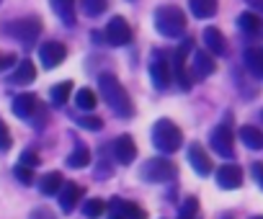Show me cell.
<instances>
[{"mask_svg": "<svg viewBox=\"0 0 263 219\" xmlns=\"http://www.w3.org/2000/svg\"><path fill=\"white\" fill-rule=\"evenodd\" d=\"M98 88H101V98L106 101V106L111 108L114 114H119L124 119L135 116V103H132L126 88L116 80V75H111V72L98 75Z\"/></svg>", "mask_w": 263, "mask_h": 219, "instance_id": "cell-1", "label": "cell"}, {"mask_svg": "<svg viewBox=\"0 0 263 219\" xmlns=\"http://www.w3.org/2000/svg\"><path fill=\"white\" fill-rule=\"evenodd\" d=\"M155 29L168 39H178L186 31V13L178 6H163L155 11Z\"/></svg>", "mask_w": 263, "mask_h": 219, "instance_id": "cell-2", "label": "cell"}, {"mask_svg": "<svg viewBox=\"0 0 263 219\" xmlns=\"http://www.w3.org/2000/svg\"><path fill=\"white\" fill-rule=\"evenodd\" d=\"M153 145L163 152V155H173L181 150L183 145V132L171 122V119H160L153 127Z\"/></svg>", "mask_w": 263, "mask_h": 219, "instance_id": "cell-3", "label": "cell"}, {"mask_svg": "<svg viewBox=\"0 0 263 219\" xmlns=\"http://www.w3.org/2000/svg\"><path fill=\"white\" fill-rule=\"evenodd\" d=\"M6 31H8V36L18 39L24 47H31L39 39V34H42V18L39 16H24L18 21H11L6 26Z\"/></svg>", "mask_w": 263, "mask_h": 219, "instance_id": "cell-4", "label": "cell"}, {"mask_svg": "<svg viewBox=\"0 0 263 219\" xmlns=\"http://www.w3.org/2000/svg\"><path fill=\"white\" fill-rule=\"evenodd\" d=\"M140 175H142L147 183H168V181H173V178L178 175V168H176L173 160H165V157H150V160L142 165Z\"/></svg>", "mask_w": 263, "mask_h": 219, "instance_id": "cell-5", "label": "cell"}, {"mask_svg": "<svg viewBox=\"0 0 263 219\" xmlns=\"http://www.w3.org/2000/svg\"><path fill=\"white\" fill-rule=\"evenodd\" d=\"M209 142H212V147H214L217 155H222V157H232L235 155V134H232L230 124L214 127L212 134H209Z\"/></svg>", "mask_w": 263, "mask_h": 219, "instance_id": "cell-6", "label": "cell"}, {"mask_svg": "<svg viewBox=\"0 0 263 219\" xmlns=\"http://www.w3.org/2000/svg\"><path fill=\"white\" fill-rule=\"evenodd\" d=\"M103 42H108L111 47H124L132 42V26L121 18V16H114L103 31Z\"/></svg>", "mask_w": 263, "mask_h": 219, "instance_id": "cell-7", "label": "cell"}, {"mask_svg": "<svg viewBox=\"0 0 263 219\" xmlns=\"http://www.w3.org/2000/svg\"><path fill=\"white\" fill-rule=\"evenodd\" d=\"M108 152L114 155V163H119V165H132L137 160V145H135V140H132L129 134L116 137L114 145L108 147Z\"/></svg>", "mask_w": 263, "mask_h": 219, "instance_id": "cell-8", "label": "cell"}, {"mask_svg": "<svg viewBox=\"0 0 263 219\" xmlns=\"http://www.w3.org/2000/svg\"><path fill=\"white\" fill-rule=\"evenodd\" d=\"M189 49H191V39H186V42L173 52V67H171L176 83H178L183 90L191 88V77H189V70H186V54H189Z\"/></svg>", "mask_w": 263, "mask_h": 219, "instance_id": "cell-9", "label": "cell"}, {"mask_svg": "<svg viewBox=\"0 0 263 219\" xmlns=\"http://www.w3.org/2000/svg\"><path fill=\"white\" fill-rule=\"evenodd\" d=\"M65 57H67V47H65L62 42H44V44L39 47V62H42L47 70L60 67V65L65 62Z\"/></svg>", "mask_w": 263, "mask_h": 219, "instance_id": "cell-10", "label": "cell"}, {"mask_svg": "<svg viewBox=\"0 0 263 219\" xmlns=\"http://www.w3.org/2000/svg\"><path fill=\"white\" fill-rule=\"evenodd\" d=\"M217 186L224 188V191L240 188V186H242V168L235 165V163H224V165L217 170Z\"/></svg>", "mask_w": 263, "mask_h": 219, "instance_id": "cell-11", "label": "cell"}, {"mask_svg": "<svg viewBox=\"0 0 263 219\" xmlns=\"http://www.w3.org/2000/svg\"><path fill=\"white\" fill-rule=\"evenodd\" d=\"M189 163H191V168H194L199 175H209V173L214 170V163H212L209 152H206L199 142H194V145L189 147Z\"/></svg>", "mask_w": 263, "mask_h": 219, "instance_id": "cell-12", "label": "cell"}, {"mask_svg": "<svg viewBox=\"0 0 263 219\" xmlns=\"http://www.w3.org/2000/svg\"><path fill=\"white\" fill-rule=\"evenodd\" d=\"M150 77H153V85H155L158 90H165V88L171 85L173 72H171V65H168L165 57L158 54V57L153 59V65H150Z\"/></svg>", "mask_w": 263, "mask_h": 219, "instance_id": "cell-13", "label": "cell"}, {"mask_svg": "<svg viewBox=\"0 0 263 219\" xmlns=\"http://www.w3.org/2000/svg\"><path fill=\"white\" fill-rule=\"evenodd\" d=\"M57 196H60V206H62V211L70 214V211L78 206V201L83 198V186H78V183H72V181H65L62 188L57 191Z\"/></svg>", "mask_w": 263, "mask_h": 219, "instance_id": "cell-14", "label": "cell"}, {"mask_svg": "<svg viewBox=\"0 0 263 219\" xmlns=\"http://www.w3.org/2000/svg\"><path fill=\"white\" fill-rule=\"evenodd\" d=\"M36 111H39V101L34 93H18L13 98V114L18 119H31Z\"/></svg>", "mask_w": 263, "mask_h": 219, "instance_id": "cell-15", "label": "cell"}, {"mask_svg": "<svg viewBox=\"0 0 263 219\" xmlns=\"http://www.w3.org/2000/svg\"><path fill=\"white\" fill-rule=\"evenodd\" d=\"M214 70H217V62H214V57L209 52H194V57H191V72H194L196 80L209 77Z\"/></svg>", "mask_w": 263, "mask_h": 219, "instance_id": "cell-16", "label": "cell"}, {"mask_svg": "<svg viewBox=\"0 0 263 219\" xmlns=\"http://www.w3.org/2000/svg\"><path fill=\"white\" fill-rule=\"evenodd\" d=\"M111 211L124 216V219H147V211L140 204L126 201V198H111Z\"/></svg>", "mask_w": 263, "mask_h": 219, "instance_id": "cell-17", "label": "cell"}, {"mask_svg": "<svg viewBox=\"0 0 263 219\" xmlns=\"http://www.w3.org/2000/svg\"><path fill=\"white\" fill-rule=\"evenodd\" d=\"M201 36H204V47H206V52H209L212 57H219V54L227 52V42H224V36H222L219 29L209 26V29H204Z\"/></svg>", "mask_w": 263, "mask_h": 219, "instance_id": "cell-18", "label": "cell"}, {"mask_svg": "<svg viewBox=\"0 0 263 219\" xmlns=\"http://www.w3.org/2000/svg\"><path fill=\"white\" fill-rule=\"evenodd\" d=\"M237 26H240V31H242V34L255 36V34H260V31H263V18H260L255 11H245V13H240V16H237Z\"/></svg>", "mask_w": 263, "mask_h": 219, "instance_id": "cell-19", "label": "cell"}, {"mask_svg": "<svg viewBox=\"0 0 263 219\" xmlns=\"http://www.w3.org/2000/svg\"><path fill=\"white\" fill-rule=\"evenodd\" d=\"M242 59H245V67L250 70V75H255V77L263 80V47H250V49H245Z\"/></svg>", "mask_w": 263, "mask_h": 219, "instance_id": "cell-20", "label": "cell"}, {"mask_svg": "<svg viewBox=\"0 0 263 219\" xmlns=\"http://www.w3.org/2000/svg\"><path fill=\"white\" fill-rule=\"evenodd\" d=\"M34 77H36L34 62H31V59H21L18 67L13 70V75H11V83H16V85H29V83H34Z\"/></svg>", "mask_w": 263, "mask_h": 219, "instance_id": "cell-21", "label": "cell"}, {"mask_svg": "<svg viewBox=\"0 0 263 219\" xmlns=\"http://www.w3.org/2000/svg\"><path fill=\"white\" fill-rule=\"evenodd\" d=\"M62 183H65L62 173H60V170H52V173H47V175L39 178V191H42L44 196H57V191L62 188Z\"/></svg>", "mask_w": 263, "mask_h": 219, "instance_id": "cell-22", "label": "cell"}, {"mask_svg": "<svg viewBox=\"0 0 263 219\" xmlns=\"http://www.w3.org/2000/svg\"><path fill=\"white\" fill-rule=\"evenodd\" d=\"M52 3V11L62 18V24L72 26L75 24V3L78 0H49Z\"/></svg>", "mask_w": 263, "mask_h": 219, "instance_id": "cell-23", "label": "cell"}, {"mask_svg": "<svg viewBox=\"0 0 263 219\" xmlns=\"http://www.w3.org/2000/svg\"><path fill=\"white\" fill-rule=\"evenodd\" d=\"M240 140H242V145L250 147V150H263V132H260L258 127H250V124L240 127Z\"/></svg>", "mask_w": 263, "mask_h": 219, "instance_id": "cell-24", "label": "cell"}, {"mask_svg": "<svg viewBox=\"0 0 263 219\" xmlns=\"http://www.w3.org/2000/svg\"><path fill=\"white\" fill-rule=\"evenodd\" d=\"M189 8L196 18H212L217 13V0H189Z\"/></svg>", "mask_w": 263, "mask_h": 219, "instance_id": "cell-25", "label": "cell"}, {"mask_svg": "<svg viewBox=\"0 0 263 219\" xmlns=\"http://www.w3.org/2000/svg\"><path fill=\"white\" fill-rule=\"evenodd\" d=\"M67 165L70 168H88L90 165V152L85 145H75V150L67 155Z\"/></svg>", "mask_w": 263, "mask_h": 219, "instance_id": "cell-26", "label": "cell"}, {"mask_svg": "<svg viewBox=\"0 0 263 219\" xmlns=\"http://www.w3.org/2000/svg\"><path fill=\"white\" fill-rule=\"evenodd\" d=\"M70 95H72V83H67V80L60 85H52V90H49V98L54 106H65L70 101Z\"/></svg>", "mask_w": 263, "mask_h": 219, "instance_id": "cell-27", "label": "cell"}, {"mask_svg": "<svg viewBox=\"0 0 263 219\" xmlns=\"http://www.w3.org/2000/svg\"><path fill=\"white\" fill-rule=\"evenodd\" d=\"M75 103H78V108H83V111H93L96 103H98V98H96V93H93L90 88H80V90L75 93Z\"/></svg>", "mask_w": 263, "mask_h": 219, "instance_id": "cell-28", "label": "cell"}, {"mask_svg": "<svg viewBox=\"0 0 263 219\" xmlns=\"http://www.w3.org/2000/svg\"><path fill=\"white\" fill-rule=\"evenodd\" d=\"M106 8H108V0H80V11H83L88 18L101 16Z\"/></svg>", "mask_w": 263, "mask_h": 219, "instance_id": "cell-29", "label": "cell"}, {"mask_svg": "<svg viewBox=\"0 0 263 219\" xmlns=\"http://www.w3.org/2000/svg\"><path fill=\"white\" fill-rule=\"evenodd\" d=\"M103 211H106V201H101V198H88V201L83 204V214H85L88 219H101Z\"/></svg>", "mask_w": 263, "mask_h": 219, "instance_id": "cell-30", "label": "cell"}, {"mask_svg": "<svg viewBox=\"0 0 263 219\" xmlns=\"http://www.w3.org/2000/svg\"><path fill=\"white\" fill-rule=\"evenodd\" d=\"M196 211H199V201H196L194 196H189V198L183 201L181 211H178V219H194V216H196Z\"/></svg>", "mask_w": 263, "mask_h": 219, "instance_id": "cell-31", "label": "cell"}, {"mask_svg": "<svg viewBox=\"0 0 263 219\" xmlns=\"http://www.w3.org/2000/svg\"><path fill=\"white\" fill-rule=\"evenodd\" d=\"M13 175H16L24 186H31V183H34V170H31V168H26V165H21V163L13 168Z\"/></svg>", "mask_w": 263, "mask_h": 219, "instance_id": "cell-32", "label": "cell"}, {"mask_svg": "<svg viewBox=\"0 0 263 219\" xmlns=\"http://www.w3.org/2000/svg\"><path fill=\"white\" fill-rule=\"evenodd\" d=\"M75 122H78V127L90 129V132H98V129L103 127V119H98V116H80V119H75Z\"/></svg>", "mask_w": 263, "mask_h": 219, "instance_id": "cell-33", "label": "cell"}, {"mask_svg": "<svg viewBox=\"0 0 263 219\" xmlns=\"http://www.w3.org/2000/svg\"><path fill=\"white\" fill-rule=\"evenodd\" d=\"M11 145H13V140H11V129L6 127V122H3V119H0V152L11 150Z\"/></svg>", "mask_w": 263, "mask_h": 219, "instance_id": "cell-34", "label": "cell"}, {"mask_svg": "<svg viewBox=\"0 0 263 219\" xmlns=\"http://www.w3.org/2000/svg\"><path fill=\"white\" fill-rule=\"evenodd\" d=\"M21 165H26V168H31V170H34L36 165H42V157H39L34 150H26V152L21 155Z\"/></svg>", "mask_w": 263, "mask_h": 219, "instance_id": "cell-35", "label": "cell"}, {"mask_svg": "<svg viewBox=\"0 0 263 219\" xmlns=\"http://www.w3.org/2000/svg\"><path fill=\"white\" fill-rule=\"evenodd\" d=\"M29 219H57V214H54L49 206H36V209L31 211Z\"/></svg>", "mask_w": 263, "mask_h": 219, "instance_id": "cell-36", "label": "cell"}, {"mask_svg": "<svg viewBox=\"0 0 263 219\" xmlns=\"http://www.w3.org/2000/svg\"><path fill=\"white\" fill-rule=\"evenodd\" d=\"M16 62V57L13 54H6V52H0V72H3L6 67H11Z\"/></svg>", "mask_w": 263, "mask_h": 219, "instance_id": "cell-37", "label": "cell"}, {"mask_svg": "<svg viewBox=\"0 0 263 219\" xmlns=\"http://www.w3.org/2000/svg\"><path fill=\"white\" fill-rule=\"evenodd\" d=\"M253 175H255L258 186L263 188V165H260V163H255V165H253Z\"/></svg>", "mask_w": 263, "mask_h": 219, "instance_id": "cell-38", "label": "cell"}, {"mask_svg": "<svg viewBox=\"0 0 263 219\" xmlns=\"http://www.w3.org/2000/svg\"><path fill=\"white\" fill-rule=\"evenodd\" d=\"M245 3L253 8V11H258V13H263V0H245Z\"/></svg>", "mask_w": 263, "mask_h": 219, "instance_id": "cell-39", "label": "cell"}, {"mask_svg": "<svg viewBox=\"0 0 263 219\" xmlns=\"http://www.w3.org/2000/svg\"><path fill=\"white\" fill-rule=\"evenodd\" d=\"M111 219H124V216H119V214H114V211H111Z\"/></svg>", "mask_w": 263, "mask_h": 219, "instance_id": "cell-40", "label": "cell"}, {"mask_svg": "<svg viewBox=\"0 0 263 219\" xmlns=\"http://www.w3.org/2000/svg\"><path fill=\"white\" fill-rule=\"evenodd\" d=\"M253 219H263V214H260V216H253Z\"/></svg>", "mask_w": 263, "mask_h": 219, "instance_id": "cell-41", "label": "cell"}]
</instances>
